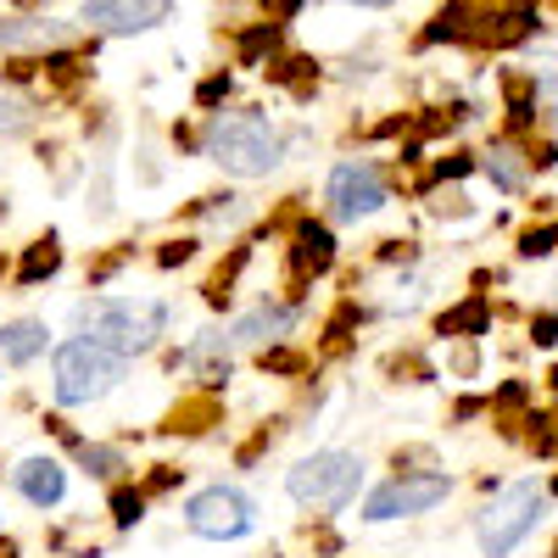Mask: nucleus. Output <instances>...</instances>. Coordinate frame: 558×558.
Wrapping results in <instances>:
<instances>
[{
    "mask_svg": "<svg viewBox=\"0 0 558 558\" xmlns=\"http://www.w3.org/2000/svg\"><path fill=\"white\" fill-rule=\"evenodd\" d=\"M207 157L235 173V179H263L279 168L286 146H279V129L268 123V112L257 107H241V112H213L207 123Z\"/></svg>",
    "mask_w": 558,
    "mask_h": 558,
    "instance_id": "obj_1",
    "label": "nucleus"
},
{
    "mask_svg": "<svg viewBox=\"0 0 558 558\" xmlns=\"http://www.w3.org/2000/svg\"><path fill=\"white\" fill-rule=\"evenodd\" d=\"M162 324H168V307L162 302H129V296H101V302H84L78 307V330L89 341H101L123 357L134 352H151L157 336H162Z\"/></svg>",
    "mask_w": 558,
    "mask_h": 558,
    "instance_id": "obj_2",
    "label": "nucleus"
},
{
    "mask_svg": "<svg viewBox=\"0 0 558 558\" xmlns=\"http://www.w3.org/2000/svg\"><path fill=\"white\" fill-rule=\"evenodd\" d=\"M118 380H123V352L89 341V336H73V341L57 347V380H51V391H57L62 408L96 402V397H107Z\"/></svg>",
    "mask_w": 558,
    "mask_h": 558,
    "instance_id": "obj_3",
    "label": "nucleus"
},
{
    "mask_svg": "<svg viewBox=\"0 0 558 558\" xmlns=\"http://www.w3.org/2000/svg\"><path fill=\"white\" fill-rule=\"evenodd\" d=\"M542 514H547V486L520 481V486L497 492V497H492V508L481 514V525H475L481 553H486V558H508V553H514V547L542 525Z\"/></svg>",
    "mask_w": 558,
    "mask_h": 558,
    "instance_id": "obj_4",
    "label": "nucleus"
},
{
    "mask_svg": "<svg viewBox=\"0 0 558 558\" xmlns=\"http://www.w3.org/2000/svg\"><path fill=\"white\" fill-rule=\"evenodd\" d=\"M357 481H363V463L352 452H313L286 475V492L302 508H347Z\"/></svg>",
    "mask_w": 558,
    "mask_h": 558,
    "instance_id": "obj_5",
    "label": "nucleus"
},
{
    "mask_svg": "<svg viewBox=\"0 0 558 558\" xmlns=\"http://www.w3.org/2000/svg\"><path fill=\"white\" fill-rule=\"evenodd\" d=\"M184 525H191L196 536H207V542H241L257 525V514L235 486H207V492H196L191 502H184Z\"/></svg>",
    "mask_w": 558,
    "mask_h": 558,
    "instance_id": "obj_6",
    "label": "nucleus"
},
{
    "mask_svg": "<svg viewBox=\"0 0 558 558\" xmlns=\"http://www.w3.org/2000/svg\"><path fill=\"white\" fill-rule=\"evenodd\" d=\"M168 17H173V0H78V28L112 34V39L151 34Z\"/></svg>",
    "mask_w": 558,
    "mask_h": 558,
    "instance_id": "obj_7",
    "label": "nucleus"
},
{
    "mask_svg": "<svg viewBox=\"0 0 558 558\" xmlns=\"http://www.w3.org/2000/svg\"><path fill=\"white\" fill-rule=\"evenodd\" d=\"M447 492H452V481H447V475H397V481H386V486L368 492V502H363V520L386 525V520L425 514V508H436Z\"/></svg>",
    "mask_w": 558,
    "mask_h": 558,
    "instance_id": "obj_8",
    "label": "nucleus"
},
{
    "mask_svg": "<svg viewBox=\"0 0 558 558\" xmlns=\"http://www.w3.org/2000/svg\"><path fill=\"white\" fill-rule=\"evenodd\" d=\"M386 202H391V196H386V179H380L375 162H341V168L330 173V213H336L341 223L375 218Z\"/></svg>",
    "mask_w": 558,
    "mask_h": 558,
    "instance_id": "obj_9",
    "label": "nucleus"
},
{
    "mask_svg": "<svg viewBox=\"0 0 558 558\" xmlns=\"http://www.w3.org/2000/svg\"><path fill=\"white\" fill-rule=\"evenodd\" d=\"M73 34L68 17H0V51H68Z\"/></svg>",
    "mask_w": 558,
    "mask_h": 558,
    "instance_id": "obj_10",
    "label": "nucleus"
},
{
    "mask_svg": "<svg viewBox=\"0 0 558 558\" xmlns=\"http://www.w3.org/2000/svg\"><path fill=\"white\" fill-rule=\"evenodd\" d=\"M12 481H17V492L34 508H57L68 497V470H62L57 458H23L17 470H12Z\"/></svg>",
    "mask_w": 558,
    "mask_h": 558,
    "instance_id": "obj_11",
    "label": "nucleus"
},
{
    "mask_svg": "<svg viewBox=\"0 0 558 558\" xmlns=\"http://www.w3.org/2000/svg\"><path fill=\"white\" fill-rule=\"evenodd\" d=\"M45 347H51L45 318H12V324H0V363H34Z\"/></svg>",
    "mask_w": 558,
    "mask_h": 558,
    "instance_id": "obj_12",
    "label": "nucleus"
},
{
    "mask_svg": "<svg viewBox=\"0 0 558 558\" xmlns=\"http://www.w3.org/2000/svg\"><path fill=\"white\" fill-rule=\"evenodd\" d=\"M296 324L291 307H252L246 318H235V330H229V341H241V347H263V341H279Z\"/></svg>",
    "mask_w": 558,
    "mask_h": 558,
    "instance_id": "obj_13",
    "label": "nucleus"
},
{
    "mask_svg": "<svg viewBox=\"0 0 558 558\" xmlns=\"http://www.w3.org/2000/svg\"><path fill=\"white\" fill-rule=\"evenodd\" d=\"M291 263H296V274H324L336 263V241H330V229L324 223H302L296 229V246H291Z\"/></svg>",
    "mask_w": 558,
    "mask_h": 558,
    "instance_id": "obj_14",
    "label": "nucleus"
},
{
    "mask_svg": "<svg viewBox=\"0 0 558 558\" xmlns=\"http://www.w3.org/2000/svg\"><path fill=\"white\" fill-rule=\"evenodd\" d=\"M486 173H492L497 191H525V162H520V151H514V146H492Z\"/></svg>",
    "mask_w": 558,
    "mask_h": 558,
    "instance_id": "obj_15",
    "label": "nucleus"
},
{
    "mask_svg": "<svg viewBox=\"0 0 558 558\" xmlns=\"http://www.w3.org/2000/svg\"><path fill=\"white\" fill-rule=\"evenodd\" d=\"M34 129V101L17 96L12 84H0V134H28Z\"/></svg>",
    "mask_w": 558,
    "mask_h": 558,
    "instance_id": "obj_16",
    "label": "nucleus"
},
{
    "mask_svg": "<svg viewBox=\"0 0 558 558\" xmlns=\"http://www.w3.org/2000/svg\"><path fill=\"white\" fill-rule=\"evenodd\" d=\"M531 89H536V101L558 118V51L536 57V68H531Z\"/></svg>",
    "mask_w": 558,
    "mask_h": 558,
    "instance_id": "obj_17",
    "label": "nucleus"
},
{
    "mask_svg": "<svg viewBox=\"0 0 558 558\" xmlns=\"http://www.w3.org/2000/svg\"><path fill=\"white\" fill-rule=\"evenodd\" d=\"M486 318H492V307L475 296V302H463L458 313L441 318V336H458V330H463V336H481V330H486Z\"/></svg>",
    "mask_w": 558,
    "mask_h": 558,
    "instance_id": "obj_18",
    "label": "nucleus"
},
{
    "mask_svg": "<svg viewBox=\"0 0 558 558\" xmlns=\"http://www.w3.org/2000/svg\"><path fill=\"white\" fill-rule=\"evenodd\" d=\"M78 463H84L89 475L112 481V475L123 470V452H118V447H96V441H84V447H78Z\"/></svg>",
    "mask_w": 558,
    "mask_h": 558,
    "instance_id": "obj_19",
    "label": "nucleus"
},
{
    "mask_svg": "<svg viewBox=\"0 0 558 558\" xmlns=\"http://www.w3.org/2000/svg\"><path fill=\"white\" fill-rule=\"evenodd\" d=\"M279 28H286V23H257V28H246L241 34V62H257V57H268L274 51V45H279Z\"/></svg>",
    "mask_w": 558,
    "mask_h": 558,
    "instance_id": "obj_20",
    "label": "nucleus"
},
{
    "mask_svg": "<svg viewBox=\"0 0 558 558\" xmlns=\"http://www.w3.org/2000/svg\"><path fill=\"white\" fill-rule=\"evenodd\" d=\"M57 263H62V252L45 241V246H34L28 252V263H23V286H34V279H45V274H57Z\"/></svg>",
    "mask_w": 558,
    "mask_h": 558,
    "instance_id": "obj_21",
    "label": "nucleus"
},
{
    "mask_svg": "<svg viewBox=\"0 0 558 558\" xmlns=\"http://www.w3.org/2000/svg\"><path fill=\"white\" fill-rule=\"evenodd\" d=\"M112 520L129 531V525H140V520H146V497H140V492H118L112 497Z\"/></svg>",
    "mask_w": 558,
    "mask_h": 558,
    "instance_id": "obj_22",
    "label": "nucleus"
},
{
    "mask_svg": "<svg viewBox=\"0 0 558 558\" xmlns=\"http://www.w3.org/2000/svg\"><path fill=\"white\" fill-rule=\"evenodd\" d=\"M553 246H558V235H553V229H531V235L520 241V252H525V257H547Z\"/></svg>",
    "mask_w": 558,
    "mask_h": 558,
    "instance_id": "obj_23",
    "label": "nucleus"
},
{
    "mask_svg": "<svg viewBox=\"0 0 558 558\" xmlns=\"http://www.w3.org/2000/svg\"><path fill=\"white\" fill-rule=\"evenodd\" d=\"M223 96H229V73H213V78L196 89V101H202V107H218Z\"/></svg>",
    "mask_w": 558,
    "mask_h": 558,
    "instance_id": "obj_24",
    "label": "nucleus"
},
{
    "mask_svg": "<svg viewBox=\"0 0 558 558\" xmlns=\"http://www.w3.org/2000/svg\"><path fill=\"white\" fill-rule=\"evenodd\" d=\"M302 7H307V0H263V12H268L274 23H291Z\"/></svg>",
    "mask_w": 558,
    "mask_h": 558,
    "instance_id": "obj_25",
    "label": "nucleus"
},
{
    "mask_svg": "<svg viewBox=\"0 0 558 558\" xmlns=\"http://www.w3.org/2000/svg\"><path fill=\"white\" fill-rule=\"evenodd\" d=\"M558 341V318H536V347H553Z\"/></svg>",
    "mask_w": 558,
    "mask_h": 558,
    "instance_id": "obj_26",
    "label": "nucleus"
},
{
    "mask_svg": "<svg viewBox=\"0 0 558 558\" xmlns=\"http://www.w3.org/2000/svg\"><path fill=\"white\" fill-rule=\"evenodd\" d=\"M347 7H363V12H386V7H397V0H347Z\"/></svg>",
    "mask_w": 558,
    "mask_h": 558,
    "instance_id": "obj_27",
    "label": "nucleus"
}]
</instances>
